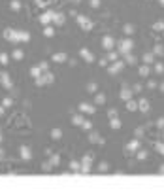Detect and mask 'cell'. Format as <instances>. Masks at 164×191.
Here are the masks:
<instances>
[{"label":"cell","instance_id":"obj_1","mask_svg":"<svg viewBox=\"0 0 164 191\" xmlns=\"http://www.w3.org/2000/svg\"><path fill=\"white\" fill-rule=\"evenodd\" d=\"M4 38H6L8 42H13V44H17V42H29V40H30V34H29V32H25V30L6 29V30H4Z\"/></svg>","mask_w":164,"mask_h":191},{"label":"cell","instance_id":"obj_2","mask_svg":"<svg viewBox=\"0 0 164 191\" xmlns=\"http://www.w3.org/2000/svg\"><path fill=\"white\" fill-rule=\"evenodd\" d=\"M119 47H117V51H119L121 55H126V53H132V47H134V42H132V38H125V40H121L119 44H117Z\"/></svg>","mask_w":164,"mask_h":191},{"label":"cell","instance_id":"obj_3","mask_svg":"<svg viewBox=\"0 0 164 191\" xmlns=\"http://www.w3.org/2000/svg\"><path fill=\"white\" fill-rule=\"evenodd\" d=\"M76 21H78V25H79L85 32L92 30V27H95V23H92L89 17H85V15H78V17H76Z\"/></svg>","mask_w":164,"mask_h":191},{"label":"cell","instance_id":"obj_4","mask_svg":"<svg viewBox=\"0 0 164 191\" xmlns=\"http://www.w3.org/2000/svg\"><path fill=\"white\" fill-rule=\"evenodd\" d=\"M115 47V38L111 36V34H106L104 38H102V49H106V51H111Z\"/></svg>","mask_w":164,"mask_h":191},{"label":"cell","instance_id":"obj_5","mask_svg":"<svg viewBox=\"0 0 164 191\" xmlns=\"http://www.w3.org/2000/svg\"><path fill=\"white\" fill-rule=\"evenodd\" d=\"M125 64H126L125 61H115V63H113V64L109 66V74H111V76H115V74H119L121 70L125 68Z\"/></svg>","mask_w":164,"mask_h":191},{"label":"cell","instance_id":"obj_6","mask_svg":"<svg viewBox=\"0 0 164 191\" xmlns=\"http://www.w3.org/2000/svg\"><path fill=\"white\" fill-rule=\"evenodd\" d=\"M78 110H79L81 114H95V112H96L95 104H89V102H79Z\"/></svg>","mask_w":164,"mask_h":191},{"label":"cell","instance_id":"obj_7","mask_svg":"<svg viewBox=\"0 0 164 191\" xmlns=\"http://www.w3.org/2000/svg\"><path fill=\"white\" fill-rule=\"evenodd\" d=\"M79 55H81V59H83L85 63H95V55H92V51H89L87 47H81V49H79Z\"/></svg>","mask_w":164,"mask_h":191},{"label":"cell","instance_id":"obj_8","mask_svg":"<svg viewBox=\"0 0 164 191\" xmlns=\"http://www.w3.org/2000/svg\"><path fill=\"white\" fill-rule=\"evenodd\" d=\"M53 17H55V12H45V13H42V15H40V23L47 27L49 23H53Z\"/></svg>","mask_w":164,"mask_h":191},{"label":"cell","instance_id":"obj_9","mask_svg":"<svg viewBox=\"0 0 164 191\" xmlns=\"http://www.w3.org/2000/svg\"><path fill=\"white\" fill-rule=\"evenodd\" d=\"M125 150H126V153H138V150H140V140H138V138L130 140Z\"/></svg>","mask_w":164,"mask_h":191},{"label":"cell","instance_id":"obj_10","mask_svg":"<svg viewBox=\"0 0 164 191\" xmlns=\"http://www.w3.org/2000/svg\"><path fill=\"white\" fill-rule=\"evenodd\" d=\"M0 83H2L8 91L13 89V83H11V80H10V74H8V72H0Z\"/></svg>","mask_w":164,"mask_h":191},{"label":"cell","instance_id":"obj_11","mask_svg":"<svg viewBox=\"0 0 164 191\" xmlns=\"http://www.w3.org/2000/svg\"><path fill=\"white\" fill-rule=\"evenodd\" d=\"M19 153H21V159H23V161H30V159H32V151H30L29 146H21V148H19Z\"/></svg>","mask_w":164,"mask_h":191},{"label":"cell","instance_id":"obj_12","mask_svg":"<svg viewBox=\"0 0 164 191\" xmlns=\"http://www.w3.org/2000/svg\"><path fill=\"white\" fill-rule=\"evenodd\" d=\"M53 23H55L57 27H62L64 23H66V15H64L62 12H57V13H55V17H53Z\"/></svg>","mask_w":164,"mask_h":191},{"label":"cell","instance_id":"obj_13","mask_svg":"<svg viewBox=\"0 0 164 191\" xmlns=\"http://www.w3.org/2000/svg\"><path fill=\"white\" fill-rule=\"evenodd\" d=\"M138 110L142 112V114H147V112L151 110V106H149V100H147V99H142V100L138 102Z\"/></svg>","mask_w":164,"mask_h":191},{"label":"cell","instance_id":"obj_14","mask_svg":"<svg viewBox=\"0 0 164 191\" xmlns=\"http://www.w3.org/2000/svg\"><path fill=\"white\" fill-rule=\"evenodd\" d=\"M89 142H92V144H104V138H100L98 133L91 131V134H89Z\"/></svg>","mask_w":164,"mask_h":191},{"label":"cell","instance_id":"obj_15","mask_svg":"<svg viewBox=\"0 0 164 191\" xmlns=\"http://www.w3.org/2000/svg\"><path fill=\"white\" fill-rule=\"evenodd\" d=\"M11 59L13 61H23V59H25V51H23L21 47H15V49L11 51Z\"/></svg>","mask_w":164,"mask_h":191},{"label":"cell","instance_id":"obj_16","mask_svg":"<svg viewBox=\"0 0 164 191\" xmlns=\"http://www.w3.org/2000/svg\"><path fill=\"white\" fill-rule=\"evenodd\" d=\"M83 121H85V117H83V114H81V112L72 115V125H78V127H81V125H83Z\"/></svg>","mask_w":164,"mask_h":191},{"label":"cell","instance_id":"obj_17","mask_svg":"<svg viewBox=\"0 0 164 191\" xmlns=\"http://www.w3.org/2000/svg\"><path fill=\"white\" fill-rule=\"evenodd\" d=\"M138 74L140 76H142V78H149V74H151V68H149V64H142V66H140V70H138Z\"/></svg>","mask_w":164,"mask_h":191},{"label":"cell","instance_id":"obj_18","mask_svg":"<svg viewBox=\"0 0 164 191\" xmlns=\"http://www.w3.org/2000/svg\"><path fill=\"white\" fill-rule=\"evenodd\" d=\"M51 61H53V63H66V61H68V55L62 53V51H60V53H53Z\"/></svg>","mask_w":164,"mask_h":191},{"label":"cell","instance_id":"obj_19","mask_svg":"<svg viewBox=\"0 0 164 191\" xmlns=\"http://www.w3.org/2000/svg\"><path fill=\"white\" fill-rule=\"evenodd\" d=\"M132 95H134V93H132V89H128V87H123V89H121V99H123L125 102L132 99Z\"/></svg>","mask_w":164,"mask_h":191},{"label":"cell","instance_id":"obj_20","mask_svg":"<svg viewBox=\"0 0 164 191\" xmlns=\"http://www.w3.org/2000/svg\"><path fill=\"white\" fill-rule=\"evenodd\" d=\"M42 80H43V83H53V82H55V74L47 70V72L42 74Z\"/></svg>","mask_w":164,"mask_h":191},{"label":"cell","instance_id":"obj_21","mask_svg":"<svg viewBox=\"0 0 164 191\" xmlns=\"http://www.w3.org/2000/svg\"><path fill=\"white\" fill-rule=\"evenodd\" d=\"M87 93L96 95V93H98V83H96V82H89V83H87Z\"/></svg>","mask_w":164,"mask_h":191},{"label":"cell","instance_id":"obj_22","mask_svg":"<svg viewBox=\"0 0 164 191\" xmlns=\"http://www.w3.org/2000/svg\"><path fill=\"white\" fill-rule=\"evenodd\" d=\"M134 30H136V27L132 25V23H126V25L123 27V32H125V36H132V34H134Z\"/></svg>","mask_w":164,"mask_h":191},{"label":"cell","instance_id":"obj_23","mask_svg":"<svg viewBox=\"0 0 164 191\" xmlns=\"http://www.w3.org/2000/svg\"><path fill=\"white\" fill-rule=\"evenodd\" d=\"M144 63H145V64H153V63H155V53H153V51H149V53L145 51V53H144Z\"/></svg>","mask_w":164,"mask_h":191},{"label":"cell","instance_id":"obj_24","mask_svg":"<svg viewBox=\"0 0 164 191\" xmlns=\"http://www.w3.org/2000/svg\"><path fill=\"white\" fill-rule=\"evenodd\" d=\"M109 127L115 131V129H121V119L119 117H111L109 119Z\"/></svg>","mask_w":164,"mask_h":191},{"label":"cell","instance_id":"obj_25","mask_svg":"<svg viewBox=\"0 0 164 191\" xmlns=\"http://www.w3.org/2000/svg\"><path fill=\"white\" fill-rule=\"evenodd\" d=\"M119 55H121L119 51H113V49H111V51H108V61H109V63L119 61Z\"/></svg>","mask_w":164,"mask_h":191},{"label":"cell","instance_id":"obj_26","mask_svg":"<svg viewBox=\"0 0 164 191\" xmlns=\"http://www.w3.org/2000/svg\"><path fill=\"white\" fill-rule=\"evenodd\" d=\"M91 165H92V163H89V161H87V163H81V169H79L81 176H85V174H89V172H91Z\"/></svg>","mask_w":164,"mask_h":191},{"label":"cell","instance_id":"obj_27","mask_svg":"<svg viewBox=\"0 0 164 191\" xmlns=\"http://www.w3.org/2000/svg\"><path fill=\"white\" fill-rule=\"evenodd\" d=\"M42 74H43V72H42V68H40V66H32V68H30V76H32L34 80L40 78Z\"/></svg>","mask_w":164,"mask_h":191},{"label":"cell","instance_id":"obj_28","mask_svg":"<svg viewBox=\"0 0 164 191\" xmlns=\"http://www.w3.org/2000/svg\"><path fill=\"white\" fill-rule=\"evenodd\" d=\"M43 36H45V38H51V36H55V29H53L51 25H47V27L43 29Z\"/></svg>","mask_w":164,"mask_h":191},{"label":"cell","instance_id":"obj_29","mask_svg":"<svg viewBox=\"0 0 164 191\" xmlns=\"http://www.w3.org/2000/svg\"><path fill=\"white\" fill-rule=\"evenodd\" d=\"M51 138H53V140H60V138H62V131L57 129V127L51 129Z\"/></svg>","mask_w":164,"mask_h":191},{"label":"cell","instance_id":"obj_30","mask_svg":"<svg viewBox=\"0 0 164 191\" xmlns=\"http://www.w3.org/2000/svg\"><path fill=\"white\" fill-rule=\"evenodd\" d=\"M49 161H51V165H53V166H59V165H60V155L51 153V155H49Z\"/></svg>","mask_w":164,"mask_h":191},{"label":"cell","instance_id":"obj_31","mask_svg":"<svg viewBox=\"0 0 164 191\" xmlns=\"http://www.w3.org/2000/svg\"><path fill=\"white\" fill-rule=\"evenodd\" d=\"M104 102H106V95H104V93H96V97H95V104H98V106H100V104H104Z\"/></svg>","mask_w":164,"mask_h":191},{"label":"cell","instance_id":"obj_32","mask_svg":"<svg viewBox=\"0 0 164 191\" xmlns=\"http://www.w3.org/2000/svg\"><path fill=\"white\" fill-rule=\"evenodd\" d=\"M126 110H128V112H136V110H138V102H134L132 99L126 100Z\"/></svg>","mask_w":164,"mask_h":191},{"label":"cell","instance_id":"obj_33","mask_svg":"<svg viewBox=\"0 0 164 191\" xmlns=\"http://www.w3.org/2000/svg\"><path fill=\"white\" fill-rule=\"evenodd\" d=\"M79 169H81V163H78V161H70V170H72V172H79Z\"/></svg>","mask_w":164,"mask_h":191},{"label":"cell","instance_id":"obj_34","mask_svg":"<svg viewBox=\"0 0 164 191\" xmlns=\"http://www.w3.org/2000/svg\"><path fill=\"white\" fill-rule=\"evenodd\" d=\"M10 10L11 12H19L21 10V2H19V0H11V2H10Z\"/></svg>","mask_w":164,"mask_h":191},{"label":"cell","instance_id":"obj_35","mask_svg":"<svg viewBox=\"0 0 164 191\" xmlns=\"http://www.w3.org/2000/svg\"><path fill=\"white\" fill-rule=\"evenodd\" d=\"M0 64H4V66H6V64H10V55H8V53H4V51L0 53Z\"/></svg>","mask_w":164,"mask_h":191},{"label":"cell","instance_id":"obj_36","mask_svg":"<svg viewBox=\"0 0 164 191\" xmlns=\"http://www.w3.org/2000/svg\"><path fill=\"white\" fill-rule=\"evenodd\" d=\"M125 63H126V64H136V57H134L132 53H126V55H125Z\"/></svg>","mask_w":164,"mask_h":191},{"label":"cell","instance_id":"obj_37","mask_svg":"<svg viewBox=\"0 0 164 191\" xmlns=\"http://www.w3.org/2000/svg\"><path fill=\"white\" fill-rule=\"evenodd\" d=\"M92 157H95V153H92V151H87L85 155H83V159H81V163H92Z\"/></svg>","mask_w":164,"mask_h":191},{"label":"cell","instance_id":"obj_38","mask_svg":"<svg viewBox=\"0 0 164 191\" xmlns=\"http://www.w3.org/2000/svg\"><path fill=\"white\" fill-rule=\"evenodd\" d=\"M153 53H155V55H164V47H162L160 44H157V45L153 47Z\"/></svg>","mask_w":164,"mask_h":191},{"label":"cell","instance_id":"obj_39","mask_svg":"<svg viewBox=\"0 0 164 191\" xmlns=\"http://www.w3.org/2000/svg\"><path fill=\"white\" fill-rule=\"evenodd\" d=\"M155 72L157 74H164V63H155Z\"/></svg>","mask_w":164,"mask_h":191},{"label":"cell","instance_id":"obj_40","mask_svg":"<svg viewBox=\"0 0 164 191\" xmlns=\"http://www.w3.org/2000/svg\"><path fill=\"white\" fill-rule=\"evenodd\" d=\"M153 29H155L157 32H162V30H164V21H157L155 25H153Z\"/></svg>","mask_w":164,"mask_h":191},{"label":"cell","instance_id":"obj_41","mask_svg":"<svg viewBox=\"0 0 164 191\" xmlns=\"http://www.w3.org/2000/svg\"><path fill=\"white\" fill-rule=\"evenodd\" d=\"M108 169H109V165H108V163H100V165H98V172H100V174L108 172Z\"/></svg>","mask_w":164,"mask_h":191},{"label":"cell","instance_id":"obj_42","mask_svg":"<svg viewBox=\"0 0 164 191\" xmlns=\"http://www.w3.org/2000/svg\"><path fill=\"white\" fill-rule=\"evenodd\" d=\"M51 169H53L51 161H47V163H43V165H42V170H43V172H51Z\"/></svg>","mask_w":164,"mask_h":191},{"label":"cell","instance_id":"obj_43","mask_svg":"<svg viewBox=\"0 0 164 191\" xmlns=\"http://www.w3.org/2000/svg\"><path fill=\"white\" fill-rule=\"evenodd\" d=\"M81 129H85V131H91V129H92V121L85 119V121H83V125H81Z\"/></svg>","mask_w":164,"mask_h":191},{"label":"cell","instance_id":"obj_44","mask_svg":"<svg viewBox=\"0 0 164 191\" xmlns=\"http://www.w3.org/2000/svg\"><path fill=\"white\" fill-rule=\"evenodd\" d=\"M138 159H140V161L147 159V151H145V150H138Z\"/></svg>","mask_w":164,"mask_h":191},{"label":"cell","instance_id":"obj_45","mask_svg":"<svg viewBox=\"0 0 164 191\" xmlns=\"http://www.w3.org/2000/svg\"><path fill=\"white\" fill-rule=\"evenodd\" d=\"M11 104H13V100H11V97H6V99L2 100V106H4V108H10Z\"/></svg>","mask_w":164,"mask_h":191},{"label":"cell","instance_id":"obj_46","mask_svg":"<svg viewBox=\"0 0 164 191\" xmlns=\"http://www.w3.org/2000/svg\"><path fill=\"white\" fill-rule=\"evenodd\" d=\"M155 148H157V151H158V153H162V155H164V144H162V142H157Z\"/></svg>","mask_w":164,"mask_h":191},{"label":"cell","instance_id":"obj_47","mask_svg":"<svg viewBox=\"0 0 164 191\" xmlns=\"http://www.w3.org/2000/svg\"><path fill=\"white\" fill-rule=\"evenodd\" d=\"M38 66L42 68V72H47V70H49V64H47V63H45V61H42V63H40Z\"/></svg>","mask_w":164,"mask_h":191},{"label":"cell","instance_id":"obj_48","mask_svg":"<svg viewBox=\"0 0 164 191\" xmlns=\"http://www.w3.org/2000/svg\"><path fill=\"white\" fill-rule=\"evenodd\" d=\"M108 115H109V119L111 117H119V115H117V108H109L108 110Z\"/></svg>","mask_w":164,"mask_h":191},{"label":"cell","instance_id":"obj_49","mask_svg":"<svg viewBox=\"0 0 164 191\" xmlns=\"http://www.w3.org/2000/svg\"><path fill=\"white\" fill-rule=\"evenodd\" d=\"M89 6L91 8H100V0H89Z\"/></svg>","mask_w":164,"mask_h":191},{"label":"cell","instance_id":"obj_50","mask_svg":"<svg viewBox=\"0 0 164 191\" xmlns=\"http://www.w3.org/2000/svg\"><path fill=\"white\" fill-rule=\"evenodd\" d=\"M157 129H160V131H164V117H160L158 121H157Z\"/></svg>","mask_w":164,"mask_h":191},{"label":"cell","instance_id":"obj_51","mask_svg":"<svg viewBox=\"0 0 164 191\" xmlns=\"http://www.w3.org/2000/svg\"><path fill=\"white\" fill-rule=\"evenodd\" d=\"M144 136V127H140V129H136V138H142Z\"/></svg>","mask_w":164,"mask_h":191},{"label":"cell","instance_id":"obj_52","mask_svg":"<svg viewBox=\"0 0 164 191\" xmlns=\"http://www.w3.org/2000/svg\"><path fill=\"white\" fill-rule=\"evenodd\" d=\"M36 4L42 8V6H47V4H49V0H36Z\"/></svg>","mask_w":164,"mask_h":191},{"label":"cell","instance_id":"obj_53","mask_svg":"<svg viewBox=\"0 0 164 191\" xmlns=\"http://www.w3.org/2000/svg\"><path fill=\"white\" fill-rule=\"evenodd\" d=\"M147 87H149V89H155V87H157V82H155V80H149V82H147Z\"/></svg>","mask_w":164,"mask_h":191},{"label":"cell","instance_id":"obj_54","mask_svg":"<svg viewBox=\"0 0 164 191\" xmlns=\"http://www.w3.org/2000/svg\"><path fill=\"white\" fill-rule=\"evenodd\" d=\"M108 63H109V61H108V59H102V61H100V63H98V64H100V66H108Z\"/></svg>","mask_w":164,"mask_h":191},{"label":"cell","instance_id":"obj_55","mask_svg":"<svg viewBox=\"0 0 164 191\" xmlns=\"http://www.w3.org/2000/svg\"><path fill=\"white\" fill-rule=\"evenodd\" d=\"M134 91H136V93H140V91H142V85L136 83V85H134Z\"/></svg>","mask_w":164,"mask_h":191},{"label":"cell","instance_id":"obj_56","mask_svg":"<svg viewBox=\"0 0 164 191\" xmlns=\"http://www.w3.org/2000/svg\"><path fill=\"white\" fill-rule=\"evenodd\" d=\"M158 174H164V165H160V169H158Z\"/></svg>","mask_w":164,"mask_h":191},{"label":"cell","instance_id":"obj_57","mask_svg":"<svg viewBox=\"0 0 164 191\" xmlns=\"http://www.w3.org/2000/svg\"><path fill=\"white\" fill-rule=\"evenodd\" d=\"M4 112H6V108H4V106H0V115H4Z\"/></svg>","mask_w":164,"mask_h":191},{"label":"cell","instance_id":"obj_58","mask_svg":"<svg viewBox=\"0 0 164 191\" xmlns=\"http://www.w3.org/2000/svg\"><path fill=\"white\" fill-rule=\"evenodd\" d=\"M70 2H72V4H79V2H81V0H70Z\"/></svg>","mask_w":164,"mask_h":191},{"label":"cell","instance_id":"obj_59","mask_svg":"<svg viewBox=\"0 0 164 191\" xmlns=\"http://www.w3.org/2000/svg\"><path fill=\"white\" fill-rule=\"evenodd\" d=\"M158 87H160V91H162V93H164V82H162V83H160V85H158Z\"/></svg>","mask_w":164,"mask_h":191},{"label":"cell","instance_id":"obj_60","mask_svg":"<svg viewBox=\"0 0 164 191\" xmlns=\"http://www.w3.org/2000/svg\"><path fill=\"white\" fill-rule=\"evenodd\" d=\"M0 157H4V150L2 148H0Z\"/></svg>","mask_w":164,"mask_h":191},{"label":"cell","instance_id":"obj_61","mask_svg":"<svg viewBox=\"0 0 164 191\" xmlns=\"http://www.w3.org/2000/svg\"><path fill=\"white\" fill-rule=\"evenodd\" d=\"M158 2H160V4H162V6H164V0H158Z\"/></svg>","mask_w":164,"mask_h":191},{"label":"cell","instance_id":"obj_62","mask_svg":"<svg viewBox=\"0 0 164 191\" xmlns=\"http://www.w3.org/2000/svg\"><path fill=\"white\" fill-rule=\"evenodd\" d=\"M0 142H2V134H0Z\"/></svg>","mask_w":164,"mask_h":191}]
</instances>
